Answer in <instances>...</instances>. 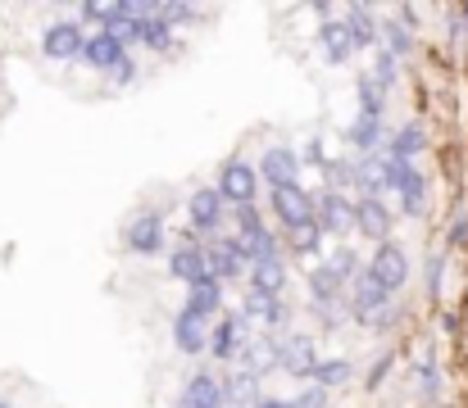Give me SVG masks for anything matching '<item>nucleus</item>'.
Returning a JSON list of instances; mask_svg holds the SVG:
<instances>
[{
	"label": "nucleus",
	"instance_id": "nucleus-1",
	"mask_svg": "<svg viewBox=\"0 0 468 408\" xmlns=\"http://www.w3.org/2000/svg\"><path fill=\"white\" fill-rule=\"evenodd\" d=\"M382 177H387V186H391V191H400L405 214H410V218H419V214H423V204H428V182H423V173H419L414 163L387 159V163H382Z\"/></svg>",
	"mask_w": 468,
	"mask_h": 408
},
{
	"label": "nucleus",
	"instance_id": "nucleus-2",
	"mask_svg": "<svg viewBox=\"0 0 468 408\" xmlns=\"http://www.w3.org/2000/svg\"><path fill=\"white\" fill-rule=\"evenodd\" d=\"M387 304H391V290L364 268L359 277H355V290H350V313H355L364 327H378V318L387 313Z\"/></svg>",
	"mask_w": 468,
	"mask_h": 408
},
{
	"label": "nucleus",
	"instance_id": "nucleus-3",
	"mask_svg": "<svg viewBox=\"0 0 468 408\" xmlns=\"http://www.w3.org/2000/svg\"><path fill=\"white\" fill-rule=\"evenodd\" d=\"M314 223L323 227V236H346L355 227V204L336 186H327V191L314 195Z\"/></svg>",
	"mask_w": 468,
	"mask_h": 408
},
{
	"label": "nucleus",
	"instance_id": "nucleus-4",
	"mask_svg": "<svg viewBox=\"0 0 468 408\" xmlns=\"http://www.w3.org/2000/svg\"><path fill=\"white\" fill-rule=\"evenodd\" d=\"M87 32H82V23H50L46 32H41V50L50 55V59H78V55H87Z\"/></svg>",
	"mask_w": 468,
	"mask_h": 408
},
{
	"label": "nucleus",
	"instance_id": "nucleus-5",
	"mask_svg": "<svg viewBox=\"0 0 468 408\" xmlns=\"http://www.w3.org/2000/svg\"><path fill=\"white\" fill-rule=\"evenodd\" d=\"M368 272H373V277H378L391 295H396V290L410 281V255H405L396 241H387V246H378V250H373V264H368Z\"/></svg>",
	"mask_w": 468,
	"mask_h": 408
},
{
	"label": "nucleus",
	"instance_id": "nucleus-6",
	"mask_svg": "<svg viewBox=\"0 0 468 408\" xmlns=\"http://www.w3.org/2000/svg\"><path fill=\"white\" fill-rule=\"evenodd\" d=\"M260 177H264L273 191H282V186H301V159H296V150H287V145L264 150Z\"/></svg>",
	"mask_w": 468,
	"mask_h": 408
},
{
	"label": "nucleus",
	"instance_id": "nucleus-7",
	"mask_svg": "<svg viewBox=\"0 0 468 408\" xmlns=\"http://www.w3.org/2000/svg\"><path fill=\"white\" fill-rule=\"evenodd\" d=\"M355 227H359L368 241L387 246V241H391V209H387L378 195H364V200L355 204Z\"/></svg>",
	"mask_w": 468,
	"mask_h": 408
},
{
	"label": "nucleus",
	"instance_id": "nucleus-8",
	"mask_svg": "<svg viewBox=\"0 0 468 408\" xmlns=\"http://www.w3.org/2000/svg\"><path fill=\"white\" fill-rule=\"evenodd\" d=\"M273 214L296 232V227L314 223V195L301 191V186H282V191H273Z\"/></svg>",
	"mask_w": 468,
	"mask_h": 408
},
{
	"label": "nucleus",
	"instance_id": "nucleus-9",
	"mask_svg": "<svg viewBox=\"0 0 468 408\" xmlns=\"http://www.w3.org/2000/svg\"><path fill=\"white\" fill-rule=\"evenodd\" d=\"M255 186H260V168H250V163H228L223 168V177H218V191H223V200H232V204H250L255 200Z\"/></svg>",
	"mask_w": 468,
	"mask_h": 408
},
{
	"label": "nucleus",
	"instance_id": "nucleus-10",
	"mask_svg": "<svg viewBox=\"0 0 468 408\" xmlns=\"http://www.w3.org/2000/svg\"><path fill=\"white\" fill-rule=\"evenodd\" d=\"M223 191L218 186H205V191H196L191 195V204H186V223L196 227V232H214L218 223H223Z\"/></svg>",
	"mask_w": 468,
	"mask_h": 408
},
{
	"label": "nucleus",
	"instance_id": "nucleus-11",
	"mask_svg": "<svg viewBox=\"0 0 468 408\" xmlns=\"http://www.w3.org/2000/svg\"><path fill=\"white\" fill-rule=\"evenodd\" d=\"M82 59H87L91 68H101V73H114L128 55H123V41H119L114 32H105V27H101V32H91V41H87V55H82Z\"/></svg>",
	"mask_w": 468,
	"mask_h": 408
},
{
	"label": "nucleus",
	"instance_id": "nucleus-12",
	"mask_svg": "<svg viewBox=\"0 0 468 408\" xmlns=\"http://www.w3.org/2000/svg\"><path fill=\"white\" fill-rule=\"evenodd\" d=\"M278 368H282V372H292V377H314V372H318L314 345L305 340V336H292V340H282V350H278Z\"/></svg>",
	"mask_w": 468,
	"mask_h": 408
},
{
	"label": "nucleus",
	"instance_id": "nucleus-13",
	"mask_svg": "<svg viewBox=\"0 0 468 408\" xmlns=\"http://www.w3.org/2000/svg\"><path fill=\"white\" fill-rule=\"evenodd\" d=\"M164 246V218L159 214H137L128 227V250L133 255H155Z\"/></svg>",
	"mask_w": 468,
	"mask_h": 408
},
{
	"label": "nucleus",
	"instance_id": "nucleus-14",
	"mask_svg": "<svg viewBox=\"0 0 468 408\" xmlns=\"http://www.w3.org/2000/svg\"><path fill=\"white\" fill-rule=\"evenodd\" d=\"M346 286H350V281H346L341 272L332 268V264H323V268H318V272H314V277H310V295H314V304H318L323 313H332V309L341 304V295H346Z\"/></svg>",
	"mask_w": 468,
	"mask_h": 408
},
{
	"label": "nucleus",
	"instance_id": "nucleus-15",
	"mask_svg": "<svg viewBox=\"0 0 468 408\" xmlns=\"http://www.w3.org/2000/svg\"><path fill=\"white\" fill-rule=\"evenodd\" d=\"M168 272H173L177 281L196 286L200 277H209V250H200V246H182V250H173V259H168Z\"/></svg>",
	"mask_w": 468,
	"mask_h": 408
},
{
	"label": "nucleus",
	"instance_id": "nucleus-16",
	"mask_svg": "<svg viewBox=\"0 0 468 408\" xmlns=\"http://www.w3.org/2000/svg\"><path fill=\"white\" fill-rule=\"evenodd\" d=\"M223 404H228V391H223L209 372H200V377H191V382H186L182 404L177 408H223Z\"/></svg>",
	"mask_w": 468,
	"mask_h": 408
},
{
	"label": "nucleus",
	"instance_id": "nucleus-17",
	"mask_svg": "<svg viewBox=\"0 0 468 408\" xmlns=\"http://www.w3.org/2000/svg\"><path fill=\"white\" fill-rule=\"evenodd\" d=\"M209 272H214L218 281H232V277L246 272V250H241L237 236H232V241H218V246L209 250Z\"/></svg>",
	"mask_w": 468,
	"mask_h": 408
},
{
	"label": "nucleus",
	"instance_id": "nucleus-18",
	"mask_svg": "<svg viewBox=\"0 0 468 408\" xmlns=\"http://www.w3.org/2000/svg\"><path fill=\"white\" fill-rule=\"evenodd\" d=\"M318 46H323L327 64H346V59H350V55L359 50L346 23H323V27H318Z\"/></svg>",
	"mask_w": 468,
	"mask_h": 408
},
{
	"label": "nucleus",
	"instance_id": "nucleus-19",
	"mask_svg": "<svg viewBox=\"0 0 468 408\" xmlns=\"http://www.w3.org/2000/svg\"><path fill=\"white\" fill-rule=\"evenodd\" d=\"M218 304H223V281L209 272V277H200L196 286H186V304L182 309H191V313H200V318H209V313H218Z\"/></svg>",
	"mask_w": 468,
	"mask_h": 408
},
{
	"label": "nucleus",
	"instance_id": "nucleus-20",
	"mask_svg": "<svg viewBox=\"0 0 468 408\" xmlns=\"http://www.w3.org/2000/svg\"><path fill=\"white\" fill-rule=\"evenodd\" d=\"M173 345H177L182 354H200V350H205V318L191 313V309H182L177 322H173Z\"/></svg>",
	"mask_w": 468,
	"mask_h": 408
},
{
	"label": "nucleus",
	"instance_id": "nucleus-21",
	"mask_svg": "<svg viewBox=\"0 0 468 408\" xmlns=\"http://www.w3.org/2000/svg\"><path fill=\"white\" fill-rule=\"evenodd\" d=\"M282 281H287L282 259H264V264H255V268H250V295L278 299V295H282Z\"/></svg>",
	"mask_w": 468,
	"mask_h": 408
},
{
	"label": "nucleus",
	"instance_id": "nucleus-22",
	"mask_svg": "<svg viewBox=\"0 0 468 408\" xmlns=\"http://www.w3.org/2000/svg\"><path fill=\"white\" fill-rule=\"evenodd\" d=\"M346 27H350L355 46H378V41H382V27H378V18L368 14V5H350V14H346Z\"/></svg>",
	"mask_w": 468,
	"mask_h": 408
},
{
	"label": "nucleus",
	"instance_id": "nucleus-23",
	"mask_svg": "<svg viewBox=\"0 0 468 408\" xmlns=\"http://www.w3.org/2000/svg\"><path fill=\"white\" fill-rule=\"evenodd\" d=\"M241 322H246V318H228V322H218V327H214V336H209V350H214V359H232V354H237Z\"/></svg>",
	"mask_w": 468,
	"mask_h": 408
},
{
	"label": "nucleus",
	"instance_id": "nucleus-24",
	"mask_svg": "<svg viewBox=\"0 0 468 408\" xmlns=\"http://www.w3.org/2000/svg\"><path fill=\"white\" fill-rule=\"evenodd\" d=\"M223 391H228V404H241V408L255 404L260 408V377H255V372H237Z\"/></svg>",
	"mask_w": 468,
	"mask_h": 408
},
{
	"label": "nucleus",
	"instance_id": "nucleus-25",
	"mask_svg": "<svg viewBox=\"0 0 468 408\" xmlns=\"http://www.w3.org/2000/svg\"><path fill=\"white\" fill-rule=\"evenodd\" d=\"M168 32H173V27L159 18V9H155V14H146V9H142V18H137V37H142L151 50H168V41H173Z\"/></svg>",
	"mask_w": 468,
	"mask_h": 408
},
{
	"label": "nucleus",
	"instance_id": "nucleus-26",
	"mask_svg": "<svg viewBox=\"0 0 468 408\" xmlns=\"http://www.w3.org/2000/svg\"><path fill=\"white\" fill-rule=\"evenodd\" d=\"M382 41H387V50H391L396 59L414 50V32H410V9H400V23H387V27H382Z\"/></svg>",
	"mask_w": 468,
	"mask_h": 408
},
{
	"label": "nucleus",
	"instance_id": "nucleus-27",
	"mask_svg": "<svg viewBox=\"0 0 468 408\" xmlns=\"http://www.w3.org/2000/svg\"><path fill=\"white\" fill-rule=\"evenodd\" d=\"M246 322H255V327H278V322H282V304H278V299H264V295H250V299H246Z\"/></svg>",
	"mask_w": 468,
	"mask_h": 408
},
{
	"label": "nucleus",
	"instance_id": "nucleus-28",
	"mask_svg": "<svg viewBox=\"0 0 468 408\" xmlns=\"http://www.w3.org/2000/svg\"><path fill=\"white\" fill-rule=\"evenodd\" d=\"M419 150H423V128H419V123H405L400 132L391 136V159L410 163V159H414Z\"/></svg>",
	"mask_w": 468,
	"mask_h": 408
},
{
	"label": "nucleus",
	"instance_id": "nucleus-29",
	"mask_svg": "<svg viewBox=\"0 0 468 408\" xmlns=\"http://www.w3.org/2000/svg\"><path fill=\"white\" fill-rule=\"evenodd\" d=\"M382 141V119H355V128H350V145L355 150H373Z\"/></svg>",
	"mask_w": 468,
	"mask_h": 408
},
{
	"label": "nucleus",
	"instance_id": "nucleus-30",
	"mask_svg": "<svg viewBox=\"0 0 468 408\" xmlns=\"http://www.w3.org/2000/svg\"><path fill=\"white\" fill-rule=\"evenodd\" d=\"M359 119H382V87L373 78H359Z\"/></svg>",
	"mask_w": 468,
	"mask_h": 408
},
{
	"label": "nucleus",
	"instance_id": "nucleus-31",
	"mask_svg": "<svg viewBox=\"0 0 468 408\" xmlns=\"http://www.w3.org/2000/svg\"><path fill=\"white\" fill-rule=\"evenodd\" d=\"M350 372H355V368H350L346 359H327V363H318V372H314V377H318V386L327 391V386H341Z\"/></svg>",
	"mask_w": 468,
	"mask_h": 408
},
{
	"label": "nucleus",
	"instance_id": "nucleus-32",
	"mask_svg": "<svg viewBox=\"0 0 468 408\" xmlns=\"http://www.w3.org/2000/svg\"><path fill=\"white\" fill-rule=\"evenodd\" d=\"M292 246H296L301 255H318V246H323V227H318V223L296 227V232H292Z\"/></svg>",
	"mask_w": 468,
	"mask_h": 408
},
{
	"label": "nucleus",
	"instance_id": "nucleus-33",
	"mask_svg": "<svg viewBox=\"0 0 468 408\" xmlns=\"http://www.w3.org/2000/svg\"><path fill=\"white\" fill-rule=\"evenodd\" d=\"M237 227H241V241L260 236V232H264V218H260V209H255V204H241V209H237Z\"/></svg>",
	"mask_w": 468,
	"mask_h": 408
},
{
	"label": "nucleus",
	"instance_id": "nucleus-34",
	"mask_svg": "<svg viewBox=\"0 0 468 408\" xmlns=\"http://www.w3.org/2000/svg\"><path fill=\"white\" fill-rule=\"evenodd\" d=\"M391 82H396V55L378 50V87H391Z\"/></svg>",
	"mask_w": 468,
	"mask_h": 408
},
{
	"label": "nucleus",
	"instance_id": "nucleus-35",
	"mask_svg": "<svg viewBox=\"0 0 468 408\" xmlns=\"http://www.w3.org/2000/svg\"><path fill=\"white\" fill-rule=\"evenodd\" d=\"M332 268H336L341 277H346V281H350V277L359 272V259H355V250H336V255H332Z\"/></svg>",
	"mask_w": 468,
	"mask_h": 408
},
{
	"label": "nucleus",
	"instance_id": "nucleus-36",
	"mask_svg": "<svg viewBox=\"0 0 468 408\" xmlns=\"http://www.w3.org/2000/svg\"><path fill=\"white\" fill-rule=\"evenodd\" d=\"M323 404H327V391L323 386H310L301 400H292V408H323Z\"/></svg>",
	"mask_w": 468,
	"mask_h": 408
},
{
	"label": "nucleus",
	"instance_id": "nucleus-37",
	"mask_svg": "<svg viewBox=\"0 0 468 408\" xmlns=\"http://www.w3.org/2000/svg\"><path fill=\"white\" fill-rule=\"evenodd\" d=\"M419 372H423V391H428V400H437V363L428 359V363H423Z\"/></svg>",
	"mask_w": 468,
	"mask_h": 408
},
{
	"label": "nucleus",
	"instance_id": "nucleus-38",
	"mask_svg": "<svg viewBox=\"0 0 468 408\" xmlns=\"http://www.w3.org/2000/svg\"><path fill=\"white\" fill-rule=\"evenodd\" d=\"M428 290L441 295V255H432V264H428Z\"/></svg>",
	"mask_w": 468,
	"mask_h": 408
},
{
	"label": "nucleus",
	"instance_id": "nucleus-39",
	"mask_svg": "<svg viewBox=\"0 0 468 408\" xmlns=\"http://www.w3.org/2000/svg\"><path fill=\"white\" fill-rule=\"evenodd\" d=\"M133 73H137V64H133V59H123V64H119L110 78H114V82H133Z\"/></svg>",
	"mask_w": 468,
	"mask_h": 408
},
{
	"label": "nucleus",
	"instance_id": "nucleus-40",
	"mask_svg": "<svg viewBox=\"0 0 468 408\" xmlns=\"http://www.w3.org/2000/svg\"><path fill=\"white\" fill-rule=\"evenodd\" d=\"M387 368H391V359H382V363H378V368H373V372H368V386H378V382H382V377H387Z\"/></svg>",
	"mask_w": 468,
	"mask_h": 408
},
{
	"label": "nucleus",
	"instance_id": "nucleus-41",
	"mask_svg": "<svg viewBox=\"0 0 468 408\" xmlns=\"http://www.w3.org/2000/svg\"><path fill=\"white\" fill-rule=\"evenodd\" d=\"M468 236V223L464 218H455V227H451V241H455V246H460V241H464Z\"/></svg>",
	"mask_w": 468,
	"mask_h": 408
},
{
	"label": "nucleus",
	"instance_id": "nucleus-42",
	"mask_svg": "<svg viewBox=\"0 0 468 408\" xmlns=\"http://www.w3.org/2000/svg\"><path fill=\"white\" fill-rule=\"evenodd\" d=\"M0 408H9V404H5V400H0Z\"/></svg>",
	"mask_w": 468,
	"mask_h": 408
}]
</instances>
